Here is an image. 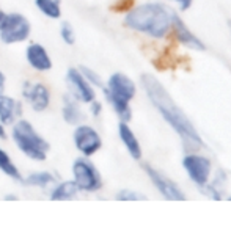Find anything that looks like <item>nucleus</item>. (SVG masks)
Listing matches in <instances>:
<instances>
[{
  "label": "nucleus",
  "mask_w": 231,
  "mask_h": 251,
  "mask_svg": "<svg viewBox=\"0 0 231 251\" xmlns=\"http://www.w3.org/2000/svg\"><path fill=\"white\" fill-rule=\"evenodd\" d=\"M142 88L151 100L164 120L169 123L174 132L181 137L182 143L189 149H198L203 146V141L200 138V133L197 132L194 124L186 116V113L178 107L176 102L165 90V86L151 74H142L140 77Z\"/></svg>",
  "instance_id": "f257e3e1"
},
{
  "label": "nucleus",
  "mask_w": 231,
  "mask_h": 251,
  "mask_svg": "<svg viewBox=\"0 0 231 251\" xmlns=\"http://www.w3.org/2000/svg\"><path fill=\"white\" fill-rule=\"evenodd\" d=\"M174 16L176 14L164 3L146 2L127 10L123 18V24L126 28L132 31L161 39L169 35L172 30Z\"/></svg>",
  "instance_id": "f03ea898"
},
{
  "label": "nucleus",
  "mask_w": 231,
  "mask_h": 251,
  "mask_svg": "<svg viewBox=\"0 0 231 251\" xmlns=\"http://www.w3.org/2000/svg\"><path fill=\"white\" fill-rule=\"evenodd\" d=\"M10 140L13 141L14 148L31 162L41 163L49 157L51 143L27 118L22 116L10 126Z\"/></svg>",
  "instance_id": "7ed1b4c3"
},
{
  "label": "nucleus",
  "mask_w": 231,
  "mask_h": 251,
  "mask_svg": "<svg viewBox=\"0 0 231 251\" xmlns=\"http://www.w3.org/2000/svg\"><path fill=\"white\" fill-rule=\"evenodd\" d=\"M71 179L76 182L81 195H96L104 188V179L91 157H76L71 163Z\"/></svg>",
  "instance_id": "20e7f679"
},
{
  "label": "nucleus",
  "mask_w": 231,
  "mask_h": 251,
  "mask_svg": "<svg viewBox=\"0 0 231 251\" xmlns=\"http://www.w3.org/2000/svg\"><path fill=\"white\" fill-rule=\"evenodd\" d=\"M31 36V22L26 14L19 11L5 13L0 21V43L16 46L27 43Z\"/></svg>",
  "instance_id": "39448f33"
},
{
  "label": "nucleus",
  "mask_w": 231,
  "mask_h": 251,
  "mask_svg": "<svg viewBox=\"0 0 231 251\" xmlns=\"http://www.w3.org/2000/svg\"><path fill=\"white\" fill-rule=\"evenodd\" d=\"M21 100L33 113H44L52 104V91L41 80H24L21 85Z\"/></svg>",
  "instance_id": "423d86ee"
},
{
  "label": "nucleus",
  "mask_w": 231,
  "mask_h": 251,
  "mask_svg": "<svg viewBox=\"0 0 231 251\" xmlns=\"http://www.w3.org/2000/svg\"><path fill=\"white\" fill-rule=\"evenodd\" d=\"M73 146L82 157H94L102 149V137L99 130L88 123H79L71 133Z\"/></svg>",
  "instance_id": "0eeeda50"
},
{
  "label": "nucleus",
  "mask_w": 231,
  "mask_h": 251,
  "mask_svg": "<svg viewBox=\"0 0 231 251\" xmlns=\"http://www.w3.org/2000/svg\"><path fill=\"white\" fill-rule=\"evenodd\" d=\"M101 90L104 93V98L107 102L109 100L131 102L135 98V94H137V86H135L134 80L124 73L110 74Z\"/></svg>",
  "instance_id": "6e6552de"
},
{
  "label": "nucleus",
  "mask_w": 231,
  "mask_h": 251,
  "mask_svg": "<svg viewBox=\"0 0 231 251\" xmlns=\"http://www.w3.org/2000/svg\"><path fill=\"white\" fill-rule=\"evenodd\" d=\"M65 85L68 88L66 93L71 94L79 102H82L84 105L90 104L93 99H96V88L87 82V78L82 75L79 66H71L66 69Z\"/></svg>",
  "instance_id": "1a4fd4ad"
},
{
  "label": "nucleus",
  "mask_w": 231,
  "mask_h": 251,
  "mask_svg": "<svg viewBox=\"0 0 231 251\" xmlns=\"http://www.w3.org/2000/svg\"><path fill=\"white\" fill-rule=\"evenodd\" d=\"M24 58L29 68L38 74H46L54 68L52 57L47 47L36 41H27L26 49H24Z\"/></svg>",
  "instance_id": "9d476101"
},
{
  "label": "nucleus",
  "mask_w": 231,
  "mask_h": 251,
  "mask_svg": "<svg viewBox=\"0 0 231 251\" xmlns=\"http://www.w3.org/2000/svg\"><path fill=\"white\" fill-rule=\"evenodd\" d=\"M143 170H145L146 176L149 177L151 182H153V185L157 188V192L161 193L165 200H170V201H186V195L181 192L179 185L176 182H173L172 179L167 177L164 173H161L159 170L153 168L148 163L143 165Z\"/></svg>",
  "instance_id": "9b49d317"
},
{
  "label": "nucleus",
  "mask_w": 231,
  "mask_h": 251,
  "mask_svg": "<svg viewBox=\"0 0 231 251\" xmlns=\"http://www.w3.org/2000/svg\"><path fill=\"white\" fill-rule=\"evenodd\" d=\"M182 167L187 171V175L194 184L197 185H204L208 184L209 175H211V160L208 157L200 155V154H187L182 159Z\"/></svg>",
  "instance_id": "f8f14e48"
},
{
  "label": "nucleus",
  "mask_w": 231,
  "mask_h": 251,
  "mask_svg": "<svg viewBox=\"0 0 231 251\" xmlns=\"http://www.w3.org/2000/svg\"><path fill=\"white\" fill-rule=\"evenodd\" d=\"M60 115L61 120L65 121L68 126H77L79 123L85 121V110H84V104L79 102L77 99H74L71 94L65 93L61 96V102H60Z\"/></svg>",
  "instance_id": "ddd939ff"
},
{
  "label": "nucleus",
  "mask_w": 231,
  "mask_h": 251,
  "mask_svg": "<svg viewBox=\"0 0 231 251\" xmlns=\"http://www.w3.org/2000/svg\"><path fill=\"white\" fill-rule=\"evenodd\" d=\"M24 107L26 105L21 99H16L5 91L0 93V123L11 126L16 120L24 116Z\"/></svg>",
  "instance_id": "4468645a"
},
{
  "label": "nucleus",
  "mask_w": 231,
  "mask_h": 251,
  "mask_svg": "<svg viewBox=\"0 0 231 251\" xmlns=\"http://www.w3.org/2000/svg\"><path fill=\"white\" fill-rule=\"evenodd\" d=\"M58 179L60 177L51 170H33V171H29L27 175H24L22 185L47 193L49 188L57 182Z\"/></svg>",
  "instance_id": "2eb2a0df"
},
{
  "label": "nucleus",
  "mask_w": 231,
  "mask_h": 251,
  "mask_svg": "<svg viewBox=\"0 0 231 251\" xmlns=\"http://www.w3.org/2000/svg\"><path fill=\"white\" fill-rule=\"evenodd\" d=\"M46 195L51 201H74L81 196V192L73 179H58Z\"/></svg>",
  "instance_id": "dca6fc26"
},
{
  "label": "nucleus",
  "mask_w": 231,
  "mask_h": 251,
  "mask_svg": "<svg viewBox=\"0 0 231 251\" xmlns=\"http://www.w3.org/2000/svg\"><path fill=\"white\" fill-rule=\"evenodd\" d=\"M172 30L174 33V38H176L184 47H189V49H194V50H204L206 49V46L202 43V39L197 38L192 31L187 28L186 24L182 22V19L178 18V16H174Z\"/></svg>",
  "instance_id": "f3484780"
},
{
  "label": "nucleus",
  "mask_w": 231,
  "mask_h": 251,
  "mask_svg": "<svg viewBox=\"0 0 231 251\" xmlns=\"http://www.w3.org/2000/svg\"><path fill=\"white\" fill-rule=\"evenodd\" d=\"M118 138L123 143V146L126 148L127 154H129L134 160H140L142 159V146L139 143L137 137H135L134 130L131 129L129 123L126 121H119L118 123Z\"/></svg>",
  "instance_id": "a211bd4d"
},
{
  "label": "nucleus",
  "mask_w": 231,
  "mask_h": 251,
  "mask_svg": "<svg viewBox=\"0 0 231 251\" xmlns=\"http://www.w3.org/2000/svg\"><path fill=\"white\" fill-rule=\"evenodd\" d=\"M0 173L5 175L8 179L14 180V182L22 184L24 175H22L21 168L14 163L13 157L8 154V151L3 149L2 146H0Z\"/></svg>",
  "instance_id": "6ab92c4d"
},
{
  "label": "nucleus",
  "mask_w": 231,
  "mask_h": 251,
  "mask_svg": "<svg viewBox=\"0 0 231 251\" xmlns=\"http://www.w3.org/2000/svg\"><path fill=\"white\" fill-rule=\"evenodd\" d=\"M33 5L44 18L51 21L61 19V16H63L61 0H33Z\"/></svg>",
  "instance_id": "aec40b11"
},
{
  "label": "nucleus",
  "mask_w": 231,
  "mask_h": 251,
  "mask_svg": "<svg viewBox=\"0 0 231 251\" xmlns=\"http://www.w3.org/2000/svg\"><path fill=\"white\" fill-rule=\"evenodd\" d=\"M58 35L60 39L66 46H74L77 41V36H76V30L73 27V24L69 21H61L60 22V27H58Z\"/></svg>",
  "instance_id": "412c9836"
},
{
  "label": "nucleus",
  "mask_w": 231,
  "mask_h": 251,
  "mask_svg": "<svg viewBox=\"0 0 231 251\" xmlns=\"http://www.w3.org/2000/svg\"><path fill=\"white\" fill-rule=\"evenodd\" d=\"M79 68H81V73L87 78V82H88L90 85H93L94 88H102V86H104V80H102V75L98 73V71H94L90 66H79Z\"/></svg>",
  "instance_id": "4be33fe9"
},
{
  "label": "nucleus",
  "mask_w": 231,
  "mask_h": 251,
  "mask_svg": "<svg viewBox=\"0 0 231 251\" xmlns=\"http://www.w3.org/2000/svg\"><path fill=\"white\" fill-rule=\"evenodd\" d=\"M115 200L116 201H143L145 196L135 190H131V188H121V190H118L115 193Z\"/></svg>",
  "instance_id": "5701e85b"
},
{
  "label": "nucleus",
  "mask_w": 231,
  "mask_h": 251,
  "mask_svg": "<svg viewBox=\"0 0 231 251\" xmlns=\"http://www.w3.org/2000/svg\"><path fill=\"white\" fill-rule=\"evenodd\" d=\"M87 107H88V113L91 118H94V120H98V118L102 115V112H104V104L96 98L93 99L90 104H87Z\"/></svg>",
  "instance_id": "b1692460"
},
{
  "label": "nucleus",
  "mask_w": 231,
  "mask_h": 251,
  "mask_svg": "<svg viewBox=\"0 0 231 251\" xmlns=\"http://www.w3.org/2000/svg\"><path fill=\"white\" fill-rule=\"evenodd\" d=\"M0 140L2 141L10 140V126H6L3 123H0Z\"/></svg>",
  "instance_id": "393cba45"
},
{
  "label": "nucleus",
  "mask_w": 231,
  "mask_h": 251,
  "mask_svg": "<svg viewBox=\"0 0 231 251\" xmlns=\"http://www.w3.org/2000/svg\"><path fill=\"white\" fill-rule=\"evenodd\" d=\"M173 2H176L179 5V8L182 11H186L190 8V5H192V0H173Z\"/></svg>",
  "instance_id": "a878e982"
},
{
  "label": "nucleus",
  "mask_w": 231,
  "mask_h": 251,
  "mask_svg": "<svg viewBox=\"0 0 231 251\" xmlns=\"http://www.w3.org/2000/svg\"><path fill=\"white\" fill-rule=\"evenodd\" d=\"M6 90V75L3 73V69L0 68V93H3Z\"/></svg>",
  "instance_id": "bb28decb"
},
{
  "label": "nucleus",
  "mask_w": 231,
  "mask_h": 251,
  "mask_svg": "<svg viewBox=\"0 0 231 251\" xmlns=\"http://www.w3.org/2000/svg\"><path fill=\"white\" fill-rule=\"evenodd\" d=\"M3 201H19V195L18 193H5Z\"/></svg>",
  "instance_id": "cd10ccee"
},
{
  "label": "nucleus",
  "mask_w": 231,
  "mask_h": 251,
  "mask_svg": "<svg viewBox=\"0 0 231 251\" xmlns=\"http://www.w3.org/2000/svg\"><path fill=\"white\" fill-rule=\"evenodd\" d=\"M3 16H5V11H3V8L0 6V21H2V18H3Z\"/></svg>",
  "instance_id": "c85d7f7f"
}]
</instances>
